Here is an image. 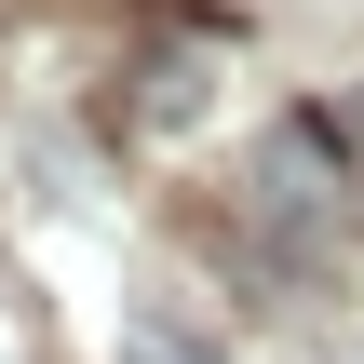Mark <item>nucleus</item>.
Instances as JSON below:
<instances>
[{
  "label": "nucleus",
  "mask_w": 364,
  "mask_h": 364,
  "mask_svg": "<svg viewBox=\"0 0 364 364\" xmlns=\"http://www.w3.org/2000/svg\"><path fill=\"white\" fill-rule=\"evenodd\" d=\"M108 364H230V351H216V338H189L176 311H135V324L108 338Z\"/></svg>",
  "instance_id": "nucleus-1"
}]
</instances>
